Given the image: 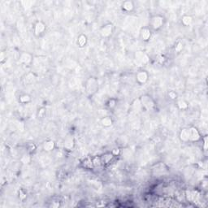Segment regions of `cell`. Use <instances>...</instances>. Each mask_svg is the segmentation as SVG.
Wrapping results in <instances>:
<instances>
[{
    "label": "cell",
    "instance_id": "obj_4",
    "mask_svg": "<svg viewBox=\"0 0 208 208\" xmlns=\"http://www.w3.org/2000/svg\"><path fill=\"white\" fill-rule=\"evenodd\" d=\"M113 31H114L113 24L111 23H107L100 28L99 33L103 38H109L112 34Z\"/></svg>",
    "mask_w": 208,
    "mask_h": 208
},
{
    "label": "cell",
    "instance_id": "obj_30",
    "mask_svg": "<svg viewBox=\"0 0 208 208\" xmlns=\"http://www.w3.org/2000/svg\"><path fill=\"white\" fill-rule=\"evenodd\" d=\"M111 153H112V155L116 157V156H118V155H119V154H120V149L119 148H115L113 149L112 150H111Z\"/></svg>",
    "mask_w": 208,
    "mask_h": 208
},
{
    "label": "cell",
    "instance_id": "obj_24",
    "mask_svg": "<svg viewBox=\"0 0 208 208\" xmlns=\"http://www.w3.org/2000/svg\"><path fill=\"white\" fill-rule=\"evenodd\" d=\"M116 104H117L116 99H115V98H111L107 103V106L109 109H114V108L116 107Z\"/></svg>",
    "mask_w": 208,
    "mask_h": 208
},
{
    "label": "cell",
    "instance_id": "obj_10",
    "mask_svg": "<svg viewBox=\"0 0 208 208\" xmlns=\"http://www.w3.org/2000/svg\"><path fill=\"white\" fill-rule=\"evenodd\" d=\"M20 62L21 63H24V64H30L32 62V60H33V56L32 55L28 52H22V53L20 55Z\"/></svg>",
    "mask_w": 208,
    "mask_h": 208
},
{
    "label": "cell",
    "instance_id": "obj_29",
    "mask_svg": "<svg viewBox=\"0 0 208 208\" xmlns=\"http://www.w3.org/2000/svg\"><path fill=\"white\" fill-rule=\"evenodd\" d=\"M26 193H24V191L22 190H21L19 191V198H20V199L21 200H24L25 198H26Z\"/></svg>",
    "mask_w": 208,
    "mask_h": 208
},
{
    "label": "cell",
    "instance_id": "obj_22",
    "mask_svg": "<svg viewBox=\"0 0 208 208\" xmlns=\"http://www.w3.org/2000/svg\"><path fill=\"white\" fill-rule=\"evenodd\" d=\"M132 107H133V108H134V110L135 111H140L142 109V104H141L140 99L135 100V101L133 103V104H132Z\"/></svg>",
    "mask_w": 208,
    "mask_h": 208
},
{
    "label": "cell",
    "instance_id": "obj_9",
    "mask_svg": "<svg viewBox=\"0 0 208 208\" xmlns=\"http://www.w3.org/2000/svg\"><path fill=\"white\" fill-rule=\"evenodd\" d=\"M140 38L143 42H148L151 38V30L148 27H143L140 31Z\"/></svg>",
    "mask_w": 208,
    "mask_h": 208
},
{
    "label": "cell",
    "instance_id": "obj_11",
    "mask_svg": "<svg viewBox=\"0 0 208 208\" xmlns=\"http://www.w3.org/2000/svg\"><path fill=\"white\" fill-rule=\"evenodd\" d=\"M75 141L72 137H68L63 142V147L67 150H72L74 148Z\"/></svg>",
    "mask_w": 208,
    "mask_h": 208
},
{
    "label": "cell",
    "instance_id": "obj_28",
    "mask_svg": "<svg viewBox=\"0 0 208 208\" xmlns=\"http://www.w3.org/2000/svg\"><path fill=\"white\" fill-rule=\"evenodd\" d=\"M45 114H46V109L45 108H41L40 110H38V118H42V117H44Z\"/></svg>",
    "mask_w": 208,
    "mask_h": 208
},
{
    "label": "cell",
    "instance_id": "obj_31",
    "mask_svg": "<svg viewBox=\"0 0 208 208\" xmlns=\"http://www.w3.org/2000/svg\"><path fill=\"white\" fill-rule=\"evenodd\" d=\"M203 142H204V143H203V145H204V150H207V136H205V137H203Z\"/></svg>",
    "mask_w": 208,
    "mask_h": 208
},
{
    "label": "cell",
    "instance_id": "obj_23",
    "mask_svg": "<svg viewBox=\"0 0 208 208\" xmlns=\"http://www.w3.org/2000/svg\"><path fill=\"white\" fill-rule=\"evenodd\" d=\"M83 166L86 167V168H93L94 166H93L92 160H91V158H88V159H86L85 160L83 161Z\"/></svg>",
    "mask_w": 208,
    "mask_h": 208
},
{
    "label": "cell",
    "instance_id": "obj_17",
    "mask_svg": "<svg viewBox=\"0 0 208 208\" xmlns=\"http://www.w3.org/2000/svg\"><path fill=\"white\" fill-rule=\"evenodd\" d=\"M87 41H88V39H87V37L85 34H80V35L78 36L77 38V43L78 46H80V47H84V46H86L87 44Z\"/></svg>",
    "mask_w": 208,
    "mask_h": 208
},
{
    "label": "cell",
    "instance_id": "obj_16",
    "mask_svg": "<svg viewBox=\"0 0 208 208\" xmlns=\"http://www.w3.org/2000/svg\"><path fill=\"white\" fill-rule=\"evenodd\" d=\"M100 123H101V125H103V126L106 127V128H108V127H110V126L112 125L113 119L112 118L109 116H103V117H102Z\"/></svg>",
    "mask_w": 208,
    "mask_h": 208
},
{
    "label": "cell",
    "instance_id": "obj_19",
    "mask_svg": "<svg viewBox=\"0 0 208 208\" xmlns=\"http://www.w3.org/2000/svg\"><path fill=\"white\" fill-rule=\"evenodd\" d=\"M177 107L180 110H187L189 108V104L186 101H184L183 99H180L177 101Z\"/></svg>",
    "mask_w": 208,
    "mask_h": 208
},
{
    "label": "cell",
    "instance_id": "obj_8",
    "mask_svg": "<svg viewBox=\"0 0 208 208\" xmlns=\"http://www.w3.org/2000/svg\"><path fill=\"white\" fill-rule=\"evenodd\" d=\"M135 60H137V62L142 63V64H146L149 62L150 58H149L148 55L143 51H137L135 53Z\"/></svg>",
    "mask_w": 208,
    "mask_h": 208
},
{
    "label": "cell",
    "instance_id": "obj_7",
    "mask_svg": "<svg viewBox=\"0 0 208 208\" xmlns=\"http://www.w3.org/2000/svg\"><path fill=\"white\" fill-rule=\"evenodd\" d=\"M149 79V73L146 70H140L136 74V80L140 85H144L147 82Z\"/></svg>",
    "mask_w": 208,
    "mask_h": 208
},
{
    "label": "cell",
    "instance_id": "obj_13",
    "mask_svg": "<svg viewBox=\"0 0 208 208\" xmlns=\"http://www.w3.org/2000/svg\"><path fill=\"white\" fill-rule=\"evenodd\" d=\"M55 147V143L52 140H48V141H46L43 145H42V148L45 151L50 152L52 151L54 149Z\"/></svg>",
    "mask_w": 208,
    "mask_h": 208
},
{
    "label": "cell",
    "instance_id": "obj_25",
    "mask_svg": "<svg viewBox=\"0 0 208 208\" xmlns=\"http://www.w3.org/2000/svg\"><path fill=\"white\" fill-rule=\"evenodd\" d=\"M167 95H168L169 98H171L172 100H176V99H177V97H178L177 94L175 91H173V90L169 91L168 94H167Z\"/></svg>",
    "mask_w": 208,
    "mask_h": 208
},
{
    "label": "cell",
    "instance_id": "obj_33",
    "mask_svg": "<svg viewBox=\"0 0 208 208\" xmlns=\"http://www.w3.org/2000/svg\"><path fill=\"white\" fill-rule=\"evenodd\" d=\"M3 60H4V54H1V62L3 63Z\"/></svg>",
    "mask_w": 208,
    "mask_h": 208
},
{
    "label": "cell",
    "instance_id": "obj_3",
    "mask_svg": "<svg viewBox=\"0 0 208 208\" xmlns=\"http://www.w3.org/2000/svg\"><path fill=\"white\" fill-rule=\"evenodd\" d=\"M189 130V137H190V142H197L201 140V134L198 131V129L194 127V126H190V128H188Z\"/></svg>",
    "mask_w": 208,
    "mask_h": 208
},
{
    "label": "cell",
    "instance_id": "obj_20",
    "mask_svg": "<svg viewBox=\"0 0 208 208\" xmlns=\"http://www.w3.org/2000/svg\"><path fill=\"white\" fill-rule=\"evenodd\" d=\"M19 102L22 104H26L29 103L31 102V96L29 95V94H22V95L20 96V98H19Z\"/></svg>",
    "mask_w": 208,
    "mask_h": 208
},
{
    "label": "cell",
    "instance_id": "obj_27",
    "mask_svg": "<svg viewBox=\"0 0 208 208\" xmlns=\"http://www.w3.org/2000/svg\"><path fill=\"white\" fill-rule=\"evenodd\" d=\"M36 149H37V147H36L35 144H33V143H30V144H29V146H28V151L33 152L34 150H35Z\"/></svg>",
    "mask_w": 208,
    "mask_h": 208
},
{
    "label": "cell",
    "instance_id": "obj_21",
    "mask_svg": "<svg viewBox=\"0 0 208 208\" xmlns=\"http://www.w3.org/2000/svg\"><path fill=\"white\" fill-rule=\"evenodd\" d=\"M91 160H92V164L94 167H97L102 166V160H101V156H94V157L91 158Z\"/></svg>",
    "mask_w": 208,
    "mask_h": 208
},
{
    "label": "cell",
    "instance_id": "obj_14",
    "mask_svg": "<svg viewBox=\"0 0 208 208\" xmlns=\"http://www.w3.org/2000/svg\"><path fill=\"white\" fill-rule=\"evenodd\" d=\"M179 137L181 142H190V137H189V130H188V128H182L180 134H179Z\"/></svg>",
    "mask_w": 208,
    "mask_h": 208
},
{
    "label": "cell",
    "instance_id": "obj_12",
    "mask_svg": "<svg viewBox=\"0 0 208 208\" xmlns=\"http://www.w3.org/2000/svg\"><path fill=\"white\" fill-rule=\"evenodd\" d=\"M114 155H112L111 152H107V153H105L104 155H103L101 156V160H102V164L103 165H107V164H110L111 161L112 160L114 159Z\"/></svg>",
    "mask_w": 208,
    "mask_h": 208
},
{
    "label": "cell",
    "instance_id": "obj_5",
    "mask_svg": "<svg viewBox=\"0 0 208 208\" xmlns=\"http://www.w3.org/2000/svg\"><path fill=\"white\" fill-rule=\"evenodd\" d=\"M98 89V80L95 78L90 77L86 82V90L89 94H93Z\"/></svg>",
    "mask_w": 208,
    "mask_h": 208
},
{
    "label": "cell",
    "instance_id": "obj_18",
    "mask_svg": "<svg viewBox=\"0 0 208 208\" xmlns=\"http://www.w3.org/2000/svg\"><path fill=\"white\" fill-rule=\"evenodd\" d=\"M181 23L184 26H189L193 23V17L189 15H183L181 18Z\"/></svg>",
    "mask_w": 208,
    "mask_h": 208
},
{
    "label": "cell",
    "instance_id": "obj_32",
    "mask_svg": "<svg viewBox=\"0 0 208 208\" xmlns=\"http://www.w3.org/2000/svg\"><path fill=\"white\" fill-rule=\"evenodd\" d=\"M158 60H159V61L161 63H163V62H164V60H165V58H164V56H163V55H160V56L159 57Z\"/></svg>",
    "mask_w": 208,
    "mask_h": 208
},
{
    "label": "cell",
    "instance_id": "obj_1",
    "mask_svg": "<svg viewBox=\"0 0 208 208\" xmlns=\"http://www.w3.org/2000/svg\"><path fill=\"white\" fill-rule=\"evenodd\" d=\"M142 107L146 111H153L155 108V102L153 98L148 94H144L139 98Z\"/></svg>",
    "mask_w": 208,
    "mask_h": 208
},
{
    "label": "cell",
    "instance_id": "obj_2",
    "mask_svg": "<svg viewBox=\"0 0 208 208\" xmlns=\"http://www.w3.org/2000/svg\"><path fill=\"white\" fill-rule=\"evenodd\" d=\"M164 17L161 15H155L152 16L150 21V28L151 30L158 31L164 26Z\"/></svg>",
    "mask_w": 208,
    "mask_h": 208
},
{
    "label": "cell",
    "instance_id": "obj_26",
    "mask_svg": "<svg viewBox=\"0 0 208 208\" xmlns=\"http://www.w3.org/2000/svg\"><path fill=\"white\" fill-rule=\"evenodd\" d=\"M182 49H183V44H182V42H178L175 46V51H176V52H181V51H182Z\"/></svg>",
    "mask_w": 208,
    "mask_h": 208
},
{
    "label": "cell",
    "instance_id": "obj_15",
    "mask_svg": "<svg viewBox=\"0 0 208 208\" xmlns=\"http://www.w3.org/2000/svg\"><path fill=\"white\" fill-rule=\"evenodd\" d=\"M121 7L122 9L125 12H132L134 8V3L132 1H125V2H123V3H122Z\"/></svg>",
    "mask_w": 208,
    "mask_h": 208
},
{
    "label": "cell",
    "instance_id": "obj_6",
    "mask_svg": "<svg viewBox=\"0 0 208 208\" xmlns=\"http://www.w3.org/2000/svg\"><path fill=\"white\" fill-rule=\"evenodd\" d=\"M46 25L42 21H38L33 25V33L37 37H40L46 32Z\"/></svg>",
    "mask_w": 208,
    "mask_h": 208
}]
</instances>
